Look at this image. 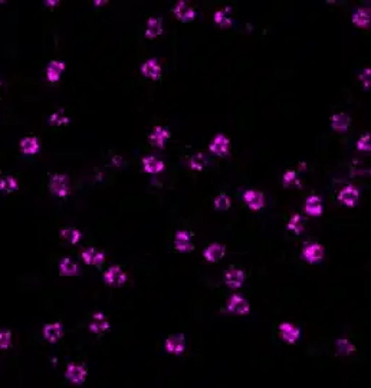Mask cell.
Returning a JSON list of instances; mask_svg holds the SVG:
<instances>
[{
  "instance_id": "1",
  "label": "cell",
  "mask_w": 371,
  "mask_h": 388,
  "mask_svg": "<svg viewBox=\"0 0 371 388\" xmlns=\"http://www.w3.org/2000/svg\"><path fill=\"white\" fill-rule=\"evenodd\" d=\"M87 374H88V370H87L85 365L72 363V364H69L66 367L65 377H66V380L69 381L71 384L80 385L82 382H85V380H87Z\"/></svg>"
},
{
  "instance_id": "2",
  "label": "cell",
  "mask_w": 371,
  "mask_h": 388,
  "mask_svg": "<svg viewBox=\"0 0 371 388\" xmlns=\"http://www.w3.org/2000/svg\"><path fill=\"white\" fill-rule=\"evenodd\" d=\"M49 190L58 197H66L69 194V180L64 174H54L49 182Z\"/></svg>"
},
{
  "instance_id": "3",
  "label": "cell",
  "mask_w": 371,
  "mask_h": 388,
  "mask_svg": "<svg viewBox=\"0 0 371 388\" xmlns=\"http://www.w3.org/2000/svg\"><path fill=\"white\" fill-rule=\"evenodd\" d=\"M226 309L230 314H234V315H248L250 311L249 302L246 301L242 295L234 293L232 296H229Z\"/></svg>"
},
{
  "instance_id": "4",
  "label": "cell",
  "mask_w": 371,
  "mask_h": 388,
  "mask_svg": "<svg viewBox=\"0 0 371 388\" xmlns=\"http://www.w3.org/2000/svg\"><path fill=\"white\" fill-rule=\"evenodd\" d=\"M209 150L211 154L218 157H226L230 151V141L225 134H216L215 138L210 141Z\"/></svg>"
},
{
  "instance_id": "5",
  "label": "cell",
  "mask_w": 371,
  "mask_h": 388,
  "mask_svg": "<svg viewBox=\"0 0 371 388\" xmlns=\"http://www.w3.org/2000/svg\"><path fill=\"white\" fill-rule=\"evenodd\" d=\"M243 201L253 212H258V210L263 209V206H265L263 193L259 190H255V189H249V190H246L243 193Z\"/></svg>"
},
{
  "instance_id": "6",
  "label": "cell",
  "mask_w": 371,
  "mask_h": 388,
  "mask_svg": "<svg viewBox=\"0 0 371 388\" xmlns=\"http://www.w3.org/2000/svg\"><path fill=\"white\" fill-rule=\"evenodd\" d=\"M104 282L111 286L124 285L127 282V273L121 269V266H110L105 270Z\"/></svg>"
},
{
  "instance_id": "7",
  "label": "cell",
  "mask_w": 371,
  "mask_h": 388,
  "mask_svg": "<svg viewBox=\"0 0 371 388\" xmlns=\"http://www.w3.org/2000/svg\"><path fill=\"white\" fill-rule=\"evenodd\" d=\"M173 13L183 23H190L196 19V10L187 2H177L173 8Z\"/></svg>"
},
{
  "instance_id": "8",
  "label": "cell",
  "mask_w": 371,
  "mask_h": 388,
  "mask_svg": "<svg viewBox=\"0 0 371 388\" xmlns=\"http://www.w3.org/2000/svg\"><path fill=\"white\" fill-rule=\"evenodd\" d=\"M164 349L169 354H176V355L183 354L186 349V337L183 333L170 335L169 338L164 341Z\"/></svg>"
},
{
  "instance_id": "9",
  "label": "cell",
  "mask_w": 371,
  "mask_h": 388,
  "mask_svg": "<svg viewBox=\"0 0 371 388\" xmlns=\"http://www.w3.org/2000/svg\"><path fill=\"white\" fill-rule=\"evenodd\" d=\"M302 259H305L308 263H316L324 259V247L316 242L307 243L302 247Z\"/></svg>"
},
{
  "instance_id": "10",
  "label": "cell",
  "mask_w": 371,
  "mask_h": 388,
  "mask_svg": "<svg viewBox=\"0 0 371 388\" xmlns=\"http://www.w3.org/2000/svg\"><path fill=\"white\" fill-rule=\"evenodd\" d=\"M141 73L145 78L153 81H158L162 78V65L158 64L157 59H147L144 64L141 65Z\"/></svg>"
},
{
  "instance_id": "11",
  "label": "cell",
  "mask_w": 371,
  "mask_h": 388,
  "mask_svg": "<svg viewBox=\"0 0 371 388\" xmlns=\"http://www.w3.org/2000/svg\"><path fill=\"white\" fill-rule=\"evenodd\" d=\"M245 272L242 269H239V268H230V269H227L225 272V275H223V280H225V283H226L229 288H241L243 285V282H245Z\"/></svg>"
},
{
  "instance_id": "12",
  "label": "cell",
  "mask_w": 371,
  "mask_h": 388,
  "mask_svg": "<svg viewBox=\"0 0 371 388\" xmlns=\"http://www.w3.org/2000/svg\"><path fill=\"white\" fill-rule=\"evenodd\" d=\"M358 198H360V191L353 184L346 186L338 194L339 201L347 207H354L357 204V201H358Z\"/></svg>"
},
{
  "instance_id": "13",
  "label": "cell",
  "mask_w": 371,
  "mask_h": 388,
  "mask_svg": "<svg viewBox=\"0 0 371 388\" xmlns=\"http://www.w3.org/2000/svg\"><path fill=\"white\" fill-rule=\"evenodd\" d=\"M141 166L147 174H160L164 171V163L155 156H145L141 160Z\"/></svg>"
},
{
  "instance_id": "14",
  "label": "cell",
  "mask_w": 371,
  "mask_h": 388,
  "mask_svg": "<svg viewBox=\"0 0 371 388\" xmlns=\"http://www.w3.org/2000/svg\"><path fill=\"white\" fill-rule=\"evenodd\" d=\"M279 335L285 342L288 344H295L301 337V329L290 322H283L279 325Z\"/></svg>"
},
{
  "instance_id": "15",
  "label": "cell",
  "mask_w": 371,
  "mask_h": 388,
  "mask_svg": "<svg viewBox=\"0 0 371 388\" xmlns=\"http://www.w3.org/2000/svg\"><path fill=\"white\" fill-rule=\"evenodd\" d=\"M148 140L154 147L163 148L166 143L170 140V131L164 127H154L153 131L148 135Z\"/></svg>"
},
{
  "instance_id": "16",
  "label": "cell",
  "mask_w": 371,
  "mask_h": 388,
  "mask_svg": "<svg viewBox=\"0 0 371 388\" xmlns=\"http://www.w3.org/2000/svg\"><path fill=\"white\" fill-rule=\"evenodd\" d=\"M82 261L87 265H94V266H101L105 262V253L98 250L95 247H87L81 253Z\"/></svg>"
},
{
  "instance_id": "17",
  "label": "cell",
  "mask_w": 371,
  "mask_h": 388,
  "mask_svg": "<svg viewBox=\"0 0 371 388\" xmlns=\"http://www.w3.org/2000/svg\"><path fill=\"white\" fill-rule=\"evenodd\" d=\"M174 247L177 249L178 252H183V253H189L194 249L193 243H192V239H190V235L184 231V230H178L174 236Z\"/></svg>"
},
{
  "instance_id": "18",
  "label": "cell",
  "mask_w": 371,
  "mask_h": 388,
  "mask_svg": "<svg viewBox=\"0 0 371 388\" xmlns=\"http://www.w3.org/2000/svg\"><path fill=\"white\" fill-rule=\"evenodd\" d=\"M108 329H110V322H108L107 317H105L104 314H101V312H97L92 317V321L89 324V331L97 333V335H101V333L107 332Z\"/></svg>"
},
{
  "instance_id": "19",
  "label": "cell",
  "mask_w": 371,
  "mask_h": 388,
  "mask_svg": "<svg viewBox=\"0 0 371 388\" xmlns=\"http://www.w3.org/2000/svg\"><path fill=\"white\" fill-rule=\"evenodd\" d=\"M225 254H226V247H225V245H220V243H211L203 252V256L207 262L220 261Z\"/></svg>"
},
{
  "instance_id": "20",
  "label": "cell",
  "mask_w": 371,
  "mask_h": 388,
  "mask_svg": "<svg viewBox=\"0 0 371 388\" xmlns=\"http://www.w3.org/2000/svg\"><path fill=\"white\" fill-rule=\"evenodd\" d=\"M62 335H64V326L59 322H52L43 326V337L49 342H57L58 340L62 338Z\"/></svg>"
},
{
  "instance_id": "21",
  "label": "cell",
  "mask_w": 371,
  "mask_h": 388,
  "mask_svg": "<svg viewBox=\"0 0 371 388\" xmlns=\"http://www.w3.org/2000/svg\"><path fill=\"white\" fill-rule=\"evenodd\" d=\"M304 210L308 216H314V217H318L321 216L324 212L323 201L318 196H311L305 200V204H304Z\"/></svg>"
},
{
  "instance_id": "22",
  "label": "cell",
  "mask_w": 371,
  "mask_h": 388,
  "mask_svg": "<svg viewBox=\"0 0 371 388\" xmlns=\"http://www.w3.org/2000/svg\"><path fill=\"white\" fill-rule=\"evenodd\" d=\"M163 33V22L160 17H150L147 20V28H145V38L147 39H155Z\"/></svg>"
},
{
  "instance_id": "23",
  "label": "cell",
  "mask_w": 371,
  "mask_h": 388,
  "mask_svg": "<svg viewBox=\"0 0 371 388\" xmlns=\"http://www.w3.org/2000/svg\"><path fill=\"white\" fill-rule=\"evenodd\" d=\"M232 9L223 8L220 10H216L213 15V22L218 24L219 28H229L233 24V19H232Z\"/></svg>"
},
{
  "instance_id": "24",
  "label": "cell",
  "mask_w": 371,
  "mask_h": 388,
  "mask_svg": "<svg viewBox=\"0 0 371 388\" xmlns=\"http://www.w3.org/2000/svg\"><path fill=\"white\" fill-rule=\"evenodd\" d=\"M350 125H351V118L348 115H346L344 112L334 114L331 117V127H332V130H335V131H339V133L347 131Z\"/></svg>"
},
{
  "instance_id": "25",
  "label": "cell",
  "mask_w": 371,
  "mask_h": 388,
  "mask_svg": "<svg viewBox=\"0 0 371 388\" xmlns=\"http://www.w3.org/2000/svg\"><path fill=\"white\" fill-rule=\"evenodd\" d=\"M41 150V144L36 137H26L20 141V151L26 156H35Z\"/></svg>"
},
{
  "instance_id": "26",
  "label": "cell",
  "mask_w": 371,
  "mask_h": 388,
  "mask_svg": "<svg viewBox=\"0 0 371 388\" xmlns=\"http://www.w3.org/2000/svg\"><path fill=\"white\" fill-rule=\"evenodd\" d=\"M65 71V64L61 61H50L46 68V78L49 82H58L62 72Z\"/></svg>"
},
{
  "instance_id": "27",
  "label": "cell",
  "mask_w": 371,
  "mask_h": 388,
  "mask_svg": "<svg viewBox=\"0 0 371 388\" xmlns=\"http://www.w3.org/2000/svg\"><path fill=\"white\" fill-rule=\"evenodd\" d=\"M59 273L62 276H76L80 273V268L72 259L64 257L62 261L59 262Z\"/></svg>"
},
{
  "instance_id": "28",
  "label": "cell",
  "mask_w": 371,
  "mask_h": 388,
  "mask_svg": "<svg viewBox=\"0 0 371 388\" xmlns=\"http://www.w3.org/2000/svg\"><path fill=\"white\" fill-rule=\"evenodd\" d=\"M371 22V13L368 9H357L353 15V24L357 28H368Z\"/></svg>"
},
{
  "instance_id": "29",
  "label": "cell",
  "mask_w": 371,
  "mask_h": 388,
  "mask_svg": "<svg viewBox=\"0 0 371 388\" xmlns=\"http://www.w3.org/2000/svg\"><path fill=\"white\" fill-rule=\"evenodd\" d=\"M59 236H61V239L64 242L69 243V245H76L82 238L81 231L78 229H75V227H65V229L61 230Z\"/></svg>"
},
{
  "instance_id": "30",
  "label": "cell",
  "mask_w": 371,
  "mask_h": 388,
  "mask_svg": "<svg viewBox=\"0 0 371 388\" xmlns=\"http://www.w3.org/2000/svg\"><path fill=\"white\" fill-rule=\"evenodd\" d=\"M335 351H337V354L341 356H348L350 354H353L357 351L355 348V345L351 342V341L346 340V338H339L335 342Z\"/></svg>"
},
{
  "instance_id": "31",
  "label": "cell",
  "mask_w": 371,
  "mask_h": 388,
  "mask_svg": "<svg viewBox=\"0 0 371 388\" xmlns=\"http://www.w3.org/2000/svg\"><path fill=\"white\" fill-rule=\"evenodd\" d=\"M17 189H19V183H17L15 177L6 175V177L0 178V191H3L6 194H10V193H15Z\"/></svg>"
},
{
  "instance_id": "32",
  "label": "cell",
  "mask_w": 371,
  "mask_h": 388,
  "mask_svg": "<svg viewBox=\"0 0 371 388\" xmlns=\"http://www.w3.org/2000/svg\"><path fill=\"white\" fill-rule=\"evenodd\" d=\"M304 224H305L304 217L299 216V214H294L289 219L288 224H286V229L292 231V233H295V235H301L304 231Z\"/></svg>"
},
{
  "instance_id": "33",
  "label": "cell",
  "mask_w": 371,
  "mask_h": 388,
  "mask_svg": "<svg viewBox=\"0 0 371 388\" xmlns=\"http://www.w3.org/2000/svg\"><path fill=\"white\" fill-rule=\"evenodd\" d=\"M187 166L193 171H203L204 167L207 166V160L203 154H196V156H192L190 159L187 160Z\"/></svg>"
},
{
  "instance_id": "34",
  "label": "cell",
  "mask_w": 371,
  "mask_h": 388,
  "mask_svg": "<svg viewBox=\"0 0 371 388\" xmlns=\"http://www.w3.org/2000/svg\"><path fill=\"white\" fill-rule=\"evenodd\" d=\"M49 124L54 125V127H64L66 124H69V118L65 115V112L62 110L61 111H55L49 117Z\"/></svg>"
},
{
  "instance_id": "35",
  "label": "cell",
  "mask_w": 371,
  "mask_h": 388,
  "mask_svg": "<svg viewBox=\"0 0 371 388\" xmlns=\"http://www.w3.org/2000/svg\"><path fill=\"white\" fill-rule=\"evenodd\" d=\"M213 206L216 210H220V212H223V210H227V209H230L232 206V201H230V198L227 196L226 193H220L218 197L215 198V201H213Z\"/></svg>"
},
{
  "instance_id": "36",
  "label": "cell",
  "mask_w": 371,
  "mask_h": 388,
  "mask_svg": "<svg viewBox=\"0 0 371 388\" xmlns=\"http://www.w3.org/2000/svg\"><path fill=\"white\" fill-rule=\"evenodd\" d=\"M282 184H283V187H292V186L301 187V182H299L297 171H294V170H288L282 177Z\"/></svg>"
},
{
  "instance_id": "37",
  "label": "cell",
  "mask_w": 371,
  "mask_h": 388,
  "mask_svg": "<svg viewBox=\"0 0 371 388\" xmlns=\"http://www.w3.org/2000/svg\"><path fill=\"white\" fill-rule=\"evenodd\" d=\"M357 150L363 151V152H370L371 151L370 134H364L360 137V140L357 141Z\"/></svg>"
},
{
  "instance_id": "38",
  "label": "cell",
  "mask_w": 371,
  "mask_h": 388,
  "mask_svg": "<svg viewBox=\"0 0 371 388\" xmlns=\"http://www.w3.org/2000/svg\"><path fill=\"white\" fill-rule=\"evenodd\" d=\"M360 82L363 85L364 89H370L371 87V71L370 68H364L363 71L360 72Z\"/></svg>"
},
{
  "instance_id": "39",
  "label": "cell",
  "mask_w": 371,
  "mask_h": 388,
  "mask_svg": "<svg viewBox=\"0 0 371 388\" xmlns=\"http://www.w3.org/2000/svg\"><path fill=\"white\" fill-rule=\"evenodd\" d=\"M10 342H12V333L9 331H0V349L9 348Z\"/></svg>"
},
{
  "instance_id": "40",
  "label": "cell",
  "mask_w": 371,
  "mask_h": 388,
  "mask_svg": "<svg viewBox=\"0 0 371 388\" xmlns=\"http://www.w3.org/2000/svg\"><path fill=\"white\" fill-rule=\"evenodd\" d=\"M45 5H46V6H57L59 3H58V2H46Z\"/></svg>"
},
{
  "instance_id": "41",
  "label": "cell",
  "mask_w": 371,
  "mask_h": 388,
  "mask_svg": "<svg viewBox=\"0 0 371 388\" xmlns=\"http://www.w3.org/2000/svg\"><path fill=\"white\" fill-rule=\"evenodd\" d=\"M95 6H101V5H107V2H94Z\"/></svg>"
}]
</instances>
